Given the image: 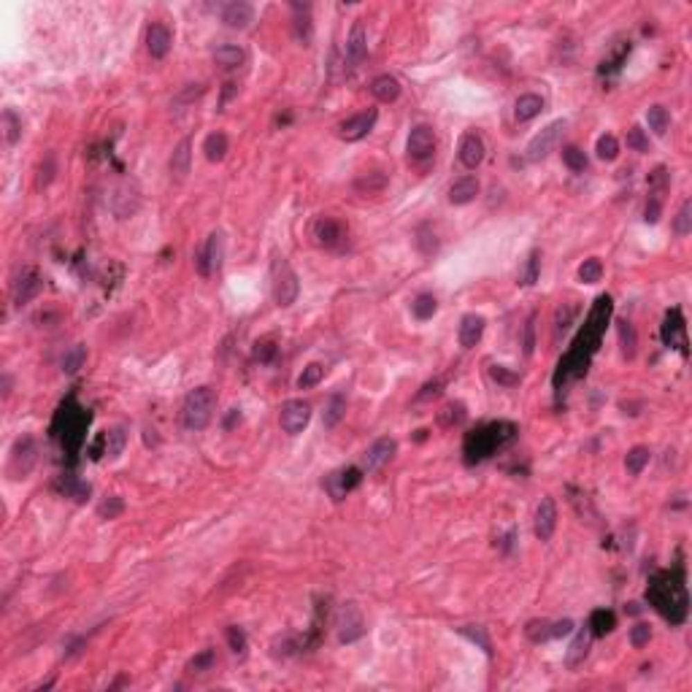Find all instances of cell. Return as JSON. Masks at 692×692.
Here are the masks:
<instances>
[{"mask_svg": "<svg viewBox=\"0 0 692 692\" xmlns=\"http://www.w3.org/2000/svg\"><path fill=\"white\" fill-rule=\"evenodd\" d=\"M395 452H398V443H395V438H379V441H373L371 446H368L365 457H362L365 471H382L389 460L395 457Z\"/></svg>", "mask_w": 692, "mask_h": 692, "instance_id": "9", "label": "cell"}, {"mask_svg": "<svg viewBox=\"0 0 692 692\" xmlns=\"http://www.w3.org/2000/svg\"><path fill=\"white\" fill-rule=\"evenodd\" d=\"M541 111H544V98H541V95H533V92L520 95L517 103H514V116H517V122H530V119L538 116Z\"/></svg>", "mask_w": 692, "mask_h": 692, "instance_id": "23", "label": "cell"}, {"mask_svg": "<svg viewBox=\"0 0 692 692\" xmlns=\"http://www.w3.org/2000/svg\"><path fill=\"white\" fill-rule=\"evenodd\" d=\"M571 317H574V308H565V314H562V308H560V311H557V330H565L568 322H571Z\"/></svg>", "mask_w": 692, "mask_h": 692, "instance_id": "60", "label": "cell"}, {"mask_svg": "<svg viewBox=\"0 0 692 692\" xmlns=\"http://www.w3.org/2000/svg\"><path fill=\"white\" fill-rule=\"evenodd\" d=\"M438 392H441V384L433 382V384H427V387L419 392V400H425V398H430V395H438Z\"/></svg>", "mask_w": 692, "mask_h": 692, "instance_id": "61", "label": "cell"}, {"mask_svg": "<svg viewBox=\"0 0 692 692\" xmlns=\"http://www.w3.org/2000/svg\"><path fill=\"white\" fill-rule=\"evenodd\" d=\"M251 17H254V11H251L249 3H244V0H233V3H227L222 8V22L233 30L249 28Z\"/></svg>", "mask_w": 692, "mask_h": 692, "instance_id": "15", "label": "cell"}, {"mask_svg": "<svg viewBox=\"0 0 692 692\" xmlns=\"http://www.w3.org/2000/svg\"><path fill=\"white\" fill-rule=\"evenodd\" d=\"M311 422V406L305 400H287L278 411V425L287 436H298L303 433Z\"/></svg>", "mask_w": 692, "mask_h": 692, "instance_id": "5", "label": "cell"}, {"mask_svg": "<svg viewBox=\"0 0 692 692\" xmlns=\"http://www.w3.org/2000/svg\"><path fill=\"white\" fill-rule=\"evenodd\" d=\"M484 160V141L479 133H465L460 141V163L465 168H479Z\"/></svg>", "mask_w": 692, "mask_h": 692, "instance_id": "17", "label": "cell"}, {"mask_svg": "<svg viewBox=\"0 0 692 692\" xmlns=\"http://www.w3.org/2000/svg\"><path fill=\"white\" fill-rule=\"evenodd\" d=\"M522 346H525V355L530 357L533 355V346H535V317H530L525 325V341H522Z\"/></svg>", "mask_w": 692, "mask_h": 692, "instance_id": "56", "label": "cell"}, {"mask_svg": "<svg viewBox=\"0 0 692 692\" xmlns=\"http://www.w3.org/2000/svg\"><path fill=\"white\" fill-rule=\"evenodd\" d=\"M571 633H574V622H571V619H560V622H554L552 625V638L571 636Z\"/></svg>", "mask_w": 692, "mask_h": 692, "instance_id": "58", "label": "cell"}, {"mask_svg": "<svg viewBox=\"0 0 692 692\" xmlns=\"http://www.w3.org/2000/svg\"><path fill=\"white\" fill-rule=\"evenodd\" d=\"M244 60H247V52H244L241 46H236V44H224V46H220V49L214 52V62H217L220 68H224V71L241 68Z\"/></svg>", "mask_w": 692, "mask_h": 692, "instance_id": "24", "label": "cell"}, {"mask_svg": "<svg viewBox=\"0 0 692 692\" xmlns=\"http://www.w3.org/2000/svg\"><path fill=\"white\" fill-rule=\"evenodd\" d=\"M493 379H495V382H500V384H508V387L520 382V379H517L514 373H508V371H506V368H500V365H495V368H493Z\"/></svg>", "mask_w": 692, "mask_h": 692, "instance_id": "57", "label": "cell"}, {"mask_svg": "<svg viewBox=\"0 0 692 692\" xmlns=\"http://www.w3.org/2000/svg\"><path fill=\"white\" fill-rule=\"evenodd\" d=\"M360 481H362L360 468H346V471H338L328 476V490H330L332 500H344L346 493L355 490Z\"/></svg>", "mask_w": 692, "mask_h": 692, "instance_id": "13", "label": "cell"}, {"mask_svg": "<svg viewBox=\"0 0 692 692\" xmlns=\"http://www.w3.org/2000/svg\"><path fill=\"white\" fill-rule=\"evenodd\" d=\"M673 230L679 236H690L692 233V200H684L679 214H676V222H673Z\"/></svg>", "mask_w": 692, "mask_h": 692, "instance_id": "43", "label": "cell"}, {"mask_svg": "<svg viewBox=\"0 0 692 692\" xmlns=\"http://www.w3.org/2000/svg\"><path fill=\"white\" fill-rule=\"evenodd\" d=\"M103 438H106V454H109V457H116V454L125 449V438H127V436H125L122 427H114V430L106 433Z\"/></svg>", "mask_w": 692, "mask_h": 692, "instance_id": "48", "label": "cell"}, {"mask_svg": "<svg viewBox=\"0 0 692 692\" xmlns=\"http://www.w3.org/2000/svg\"><path fill=\"white\" fill-rule=\"evenodd\" d=\"M170 44H173V35H170V30H168L166 25L154 22V25L146 28V49H149V55L152 57L163 60V57L170 52Z\"/></svg>", "mask_w": 692, "mask_h": 692, "instance_id": "14", "label": "cell"}, {"mask_svg": "<svg viewBox=\"0 0 692 692\" xmlns=\"http://www.w3.org/2000/svg\"><path fill=\"white\" fill-rule=\"evenodd\" d=\"M646 122H649V130L655 136H665L668 127H671V114L663 106H652V109L646 111Z\"/></svg>", "mask_w": 692, "mask_h": 692, "instance_id": "35", "label": "cell"}, {"mask_svg": "<svg viewBox=\"0 0 692 692\" xmlns=\"http://www.w3.org/2000/svg\"><path fill=\"white\" fill-rule=\"evenodd\" d=\"M22 460V476H28L33 463H35V443L33 438H19L14 443V452H11V465H17Z\"/></svg>", "mask_w": 692, "mask_h": 692, "instance_id": "28", "label": "cell"}, {"mask_svg": "<svg viewBox=\"0 0 692 692\" xmlns=\"http://www.w3.org/2000/svg\"><path fill=\"white\" fill-rule=\"evenodd\" d=\"M227 149H230V143H227V136L224 133H209L206 141H203V152H206V160L209 163H222L224 160V154H227Z\"/></svg>", "mask_w": 692, "mask_h": 692, "instance_id": "27", "label": "cell"}, {"mask_svg": "<svg viewBox=\"0 0 692 692\" xmlns=\"http://www.w3.org/2000/svg\"><path fill=\"white\" fill-rule=\"evenodd\" d=\"M665 190H668V170L660 166L649 173V193L655 195V197H663Z\"/></svg>", "mask_w": 692, "mask_h": 692, "instance_id": "47", "label": "cell"}, {"mask_svg": "<svg viewBox=\"0 0 692 692\" xmlns=\"http://www.w3.org/2000/svg\"><path fill=\"white\" fill-rule=\"evenodd\" d=\"M365 55H368V35H365L362 19H357L352 25L349 38H346V60H349V65H360L362 60H365Z\"/></svg>", "mask_w": 692, "mask_h": 692, "instance_id": "16", "label": "cell"}, {"mask_svg": "<svg viewBox=\"0 0 692 692\" xmlns=\"http://www.w3.org/2000/svg\"><path fill=\"white\" fill-rule=\"evenodd\" d=\"M411 311H414L416 319H430L436 311H438V301L433 298V295H427V292H422V295H416L414 303H411Z\"/></svg>", "mask_w": 692, "mask_h": 692, "instance_id": "38", "label": "cell"}, {"mask_svg": "<svg viewBox=\"0 0 692 692\" xmlns=\"http://www.w3.org/2000/svg\"><path fill=\"white\" fill-rule=\"evenodd\" d=\"M460 630V636L471 638L473 644H479L481 649H484V655H493V644H490V638L484 633V628H473V625H465V628H457Z\"/></svg>", "mask_w": 692, "mask_h": 692, "instance_id": "46", "label": "cell"}, {"mask_svg": "<svg viewBox=\"0 0 692 692\" xmlns=\"http://www.w3.org/2000/svg\"><path fill=\"white\" fill-rule=\"evenodd\" d=\"M217 663V655L211 652V649H206V652H200L195 660H190V671L193 673H206V671H211Z\"/></svg>", "mask_w": 692, "mask_h": 692, "instance_id": "51", "label": "cell"}, {"mask_svg": "<svg viewBox=\"0 0 692 692\" xmlns=\"http://www.w3.org/2000/svg\"><path fill=\"white\" fill-rule=\"evenodd\" d=\"M190 163H193V141L181 139L179 146L173 149V154H170V173L176 179H184L190 173Z\"/></svg>", "mask_w": 692, "mask_h": 692, "instance_id": "21", "label": "cell"}, {"mask_svg": "<svg viewBox=\"0 0 692 692\" xmlns=\"http://www.w3.org/2000/svg\"><path fill=\"white\" fill-rule=\"evenodd\" d=\"M436 130L430 125H416L414 130L409 133V141H406V152H409V160L411 163H427L433 160L436 154Z\"/></svg>", "mask_w": 692, "mask_h": 692, "instance_id": "4", "label": "cell"}, {"mask_svg": "<svg viewBox=\"0 0 692 692\" xmlns=\"http://www.w3.org/2000/svg\"><path fill=\"white\" fill-rule=\"evenodd\" d=\"M387 187V176L382 170H373V173H365L355 181V190L362 195H379L382 190Z\"/></svg>", "mask_w": 692, "mask_h": 692, "instance_id": "33", "label": "cell"}, {"mask_svg": "<svg viewBox=\"0 0 692 692\" xmlns=\"http://www.w3.org/2000/svg\"><path fill=\"white\" fill-rule=\"evenodd\" d=\"M292 11H295V38L305 46L311 41V6L292 3Z\"/></svg>", "mask_w": 692, "mask_h": 692, "instance_id": "26", "label": "cell"}, {"mask_svg": "<svg viewBox=\"0 0 692 692\" xmlns=\"http://www.w3.org/2000/svg\"><path fill=\"white\" fill-rule=\"evenodd\" d=\"M0 127H3V139L8 146H14L17 141L22 139V119L14 114L11 109L3 111V116H0Z\"/></svg>", "mask_w": 692, "mask_h": 692, "instance_id": "32", "label": "cell"}, {"mask_svg": "<svg viewBox=\"0 0 692 692\" xmlns=\"http://www.w3.org/2000/svg\"><path fill=\"white\" fill-rule=\"evenodd\" d=\"M601 276H603V263L598 257H589V260H584L582 265H579V278H582L584 284H598Z\"/></svg>", "mask_w": 692, "mask_h": 692, "instance_id": "39", "label": "cell"}, {"mask_svg": "<svg viewBox=\"0 0 692 692\" xmlns=\"http://www.w3.org/2000/svg\"><path fill=\"white\" fill-rule=\"evenodd\" d=\"M525 633L533 644L549 641V638H552V622H549V619H533V622H527Z\"/></svg>", "mask_w": 692, "mask_h": 692, "instance_id": "40", "label": "cell"}, {"mask_svg": "<svg viewBox=\"0 0 692 692\" xmlns=\"http://www.w3.org/2000/svg\"><path fill=\"white\" fill-rule=\"evenodd\" d=\"M660 214H663V197L649 195L646 209H644V220L649 222V224H655V222H660Z\"/></svg>", "mask_w": 692, "mask_h": 692, "instance_id": "52", "label": "cell"}, {"mask_svg": "<svg viewBox=\"0 0 692 692\" xmlns=\"http://www.w3.org/2000/svg\"><path fill=\"white\" fill-rule=\"evenodd\" d=\"M463 416H465V406L463 403H446L441 409V414H438V419H441L443 427H452V425H460Z\"/></svg>", "mask_w": 692, "mask_h": 692, "instance_id": "45", "label": "cell"}, {"mask_svg": "<svg viewBox=\"0 0 692 692\" xmlns=\"http://www.w3.org/2000/svg\"><path fill=\"white\" fill-rule=\"evenodd\" d=\"M376 119H379V111L376 109L360 111V114H355V116H349V119H344V122L338 125V136H341L344 141L365 139V136L373 130Z\"/></svg>", "mask_w": 692, "mask_h": 692, "instance_id": "7", "label": "cell"}, {"mask_svg": "<svg viewBox=\"0 0 692 692\" xmlns=\"http://www.w3.org/2000/svg\"><path fill=\"white\" fill-rule=\"evenodd\" d=\"M276 344L271 341V338H263V341H257L254 344V360H260V362H271L274 357H276Z\"/></svg>", "mask_w": 692, "mask_h": 692, "instance_id": "50", "label": "cell"}, {"mask_svg": "<svg viewBox=\"0 0 692 692\" xmlns=\"http://www.w3.org/2000/svg\"><path fill=\"white\" fill-rule=\"evenodd\" d=\"M562 163L571 168L574 173H582L587 168V154L579 146H562Z\"/></svg>", "mask_w": 692, "mask_h": 692, "instance_id": "42", "label": "cell"}, {"mask_svg": "<svg viewBox=\"0 0 692 692\" xmlns=\"http://www.w3.org/2000/svg\"><path fill=\"white\" fill-rule=\"evenodd\" d=\"M460 346L463 349H473L479 341H481V335H484V317H479V314H465L463 319H460Z\"/></svg>", "mask_w": 692, "mask_h": 692, "instance_id": "18", "label": "cell"}, {"mask_svg": "<svg viewBox=\"0 0 692 692\" xmlns=\"http://www.w3.org/2000/svg\"><path fill=\"white\" fill-rule=\"evenodd\" d=\"M214 411H217V392L211 387H197L184 400L181 422L187 430H203L214 419Z\"/></svg>", "mask_w": 692, "mask_h": 692, "instance_id": "1", "label": "cell"}, {"mask_svg": "<svg viewBox=\"0 0 692 692\" xmlns=\"http://www.w3.org/2000/svg\"><path fill=\"white\" fill-rule=\"evenodd\" d=\"M84 360H87V349H84L82 344H76V346L62 357V371H65V373H76V371L84 365Z\"/></svg>", "mask_w": 692, "mask_h": 692, "instance_id": "44", "label": "cell"}, {"mask_svg": "<svg viewBox=\"0 0 692 692\" xmlns=\"http://www.w3.org/2000/svg\"><path fill=\"white\" fill-rule=\"evenodd\" d=\"M314 241L322 247V249H338L341 244H344V238H346V233H344V224L338 220H332V217H319V220L314 222Z\"/></svg>", "mask_w": 692, "mask_h": 692, "instance_id": "8", "label": "cell"}, {"mask_svg": "<svg viewBox=\"0 0 692 692\" xmlns=\"http://www.w3.org/2000/svg\"><path fill=\"white\" fill-rule=\"evenodd\" d=\"M341 633H338V638L344 641V644H352V641H357V638L365 633V625H362V616H360V611L355 609V606H346L344 609V614H341Z\"/></svg>", "mask_w": 692, "mask_h": 692, "instance_id": "19", "label": "cell"}, {"mask_svg": "<svg viewBox=\"0 0 692 692\" xmlns=\"http://www.w3.org/2000/svg\"><path fill=\"white\" fill-rule=\"evenodd\" d=\"M271 287H274V301L281 308L298 301V292H301L298 274L292 271V265L284 257H274V263H271Z\"/></svg>", "mask_w": 692, "mask_h": 692, "instance_id": "2", "label": "cell"}, {"mask_svg": "<svg viewBox=\"0 0 692 692\" xmlns=\"http://www.w3.org/2000/svg\"><path fill=\"white\" fill-rule=\"evenodd\" d=\"M663 341L665 346H676L682 349V355H687V338H684V319L679 311H668L663 322Z\"/></svg>", "mask_w": 692, "mask_h": 692, "instance_id": "12", "label": "cell"}, {"mask_svg": "<svg viewBox=\"0 0 692 692\" xmlns=\"http://www.w3.org/2000/svg\"><path fill=\"white\" fill-rule=\"evenodd\" d=\"M616 332H619L622 357H625V360H633V357H636V349H638V338H636L633 325H630L628 319H619V322H616Z\"/></svg>", "mask_w": 692, "mask_h": 692, "instance_id": "30", "label": "cell"}, {"mask_svg": "<svg viewBox=\"0 0 692 692\" xmlns=\"http://www.w3.org/2000/svg\"><path fill=\"white\" fill-rule=\"evenodd\" d=\"M41 290H44V278H41V274H38V271H33V268L22 271L19 278L14 281V303L17 305L30 303L33 298H38V295H41Z\"/></svg>", "mask_w": 692, "mask_h": 692, "instance_id": "10", "label": "cell"}, {"mask_svg": "<svg viewBox=\"0 0 692 692\" xmlns=\"http://www.w3.org/2000/svg\"><path fill=\"white\" fill-rule=\"evenodd\" d=\"M538 274H541V254L530 251V257L525 260V268L520 271V284L522 287H533L538 281Z\"/></svg>", "mask_w": 692, "mask_h": 692, "instance_id": "37", "label": "cell"}, {"mask_svg": "<svg viewBox=\"0 0 692 692\" xmlns=\"http://www.w3.org/2000/svg\"><path fill=\"white\" fill-rule=\"evenodd\" d=\"M649 638H652V628H649L646 622H638L636 628L630 630V644H633L636 649L646 646V644H649Z\"/></svg>", "mask_w": 692, "mask_h": 692, "instance_id": "54", "label": "cell"}, {"mask_svg": "<svg viewBox=\"0 0 692 692\" xmlns=\"http://www.w3.org/2000/svg\"><path fill=\"white\" fill-rule=\"evenodd\" d=\"M587 652H589V630H582L579 636L574 638V644H571V649L565 655V665L568 668H579L584 663V657H587Z\"/></svg>", "mask_w": 692, "mask_h": 692, "instance_id": "31", "label": "cell"}, {"mask_svg": "<svg viewBox=\"0 0 692 692\" xmlns=\"http://www.w3.org/2000/svg\"><path fill=\"white\" fill-rule=\"evenodd\" d=\"M122 511H125V503H122V498H109V500H103V503L98 506L100 520H116Z\"/></svg>", "mask_w": 692, "mask_h": 692, "instance_id": "49", "label": "cell"}, {"mask_svg": "<svg viewBox=\"0 0 692 692\" xmlns=\"http://www.w3.org/2000/svg\"><path fill=\"white\" fill-rule=\"evenodd\" d=\"M628 146L636 149V152H649V139L644 136L641 127H630L628 130Z\"/></svg>", "mask_w": 692, "mask_h": 692, "instance_id": "55", "label": "cell"}, {"mask_svg": "<svg viewBox=\"0 0 692 692\" xmlns=\"http://www.w3.org/2000/svg\"><path fill=\"white\" fill-rule=\"evenodd\" d=\"M562 130H565V122L557 119L552 125H547L538 136H533V141L527 143V160L538 163V160L549 157L554 152V146H557V141H560V136H562Z\"/></svg>", "mask_w": 692, "mask_h": 692, "instance_id": "6", "label": "cell"}, {"mask_svg": "<svg viewBox=\"0 0 692 692\" xmlns=\"http://www.w3.org/2000/svg\"><path fill=\"white\" fill-rule=\"evenodd\" d=\"M557 527V506L552 498H541L538 508H535V535L538 541H549Z\"/></svg>", "mask_w": 692, "mask_h": 692, "instance_id": "11", "label": "cell"}, {"mask_svg": "<svg viewBox=\"0 0 692 692\" xmlns=\"http://www.w3.org/2000/svg\"><path fill=\"white\" fill-rule=\"evenodd\" d=\"M614 625H616V616H614V611H606V609H598L592 611V616H589V636L595 638H603L606 633L614 630Z\"/></svg>", "mask_w": 692, "mask_h": 692, "instance_id": "29", "label": "cell"}, {"mask_svg": "<svg viewBox=\"0 0 692 692\" xmlns=\"http://www.w3.org/2000/svg\"><path fill=\"white\" fill-rule=\"evenodd\" d=\"M625 609L630 611V614H638V611H641V606H638V603H628V606H625Z\"/></svg>", "mask_w": 692, "mask_h": 692, "instance_id": "62", "label": "cell"}, {"mask_svg": "<svg viewBox=\"0 0 692 692\" xmlns=\"http://www.w3.org/2000/svg\"><path fill=\"white\" fill-rule=\"evenodd\" d=\"M371 95L376 100H382V103H392V100L400 98V82L395 76H389V73H382V76H376L371 82Z\"/></svg>", "mask_w": 692, "mask_h": 692, "instance_id": "20", "label": "cell"}, {"mask_svg": "<svg viewBox=\"0 0 692 692\" xmlns=\"http://www.w3.org/2000/svg\"><path fill=\"white\" fill-rule=\"evenodd\" d=\"M476 195H479V181H476L473 176H463V179H457V181L449 187V200H452L454 206L471 203Z\"/></svg>", "mask_w": 692, "mask_h": 692, "instance_id": "22", "label": "cell"}, {"mask_svg": "<svg viewBox=\"0 0 692 692\" xmlns=\"http://www.w3.org/2000/svg\"><path fill=\"white\" fill-rule=\"evenodd\" d=\"M595 152H598V157H601V160H606V163H614V160L619 157V141L614 139L611 133H606V136H601V139H598V146H595Z\"/></svg>", "mask_w": 692, "mask_h": 692, "instance_id": "41", "label": "cell"}, {"mask_svg": "<svg viewBox=\"0 0 692 692\" xmlns=\"http://www.w3.org/2000/svg\"><path fill=\"white\" fill-rule=\"evenodd\" d=\"M52 176H55V160H52V157H49V160H46V170H44V168H41V179H38V181H41V184H44V187H46V184H49V181H52Z\"/></svg>", "mask_w": 692, "mask_h": 692, "instance_id": "59", "label": "cell"}, {"mask_svg": "<svg viewBox=\"0 0 692 692\" xmlns=\"http://www.w3.org/2000/svg\"><path fill=\"white\" fill-rule=\"evenodd\" d=\"M227 641H230V649L236 652V655H244L247 652V636H244V630L241 628H227Z\"/></svg>", "mask_w": 692, "mask_h": 692, "instance_id": "53", "label": "cell"}, {"mask_svg": "<svg viewBox=\"0 0 692 692\" xmlns=\"http://www.w3.org/2000/svg\"><path fill=\"white\" fill-rule=\"evenodd\" d=\"M322 379H325V365H322V362H308L303 368V373L298 376V387L311 389V387H317Z\"/></svg>", "mask_w": 692, "mask_h": 692, "instance_id": "36", "label": "cell"}, {"mask_svg": "<svg viewBox=\"0 0 692 692\" xmlns=\"http://www.w3.org/2000/svg\"><path fill=\"white\" fill-rule=\"evenodd\" d=\"M649 457H652V452L646 449V446H633L630 452H628V457H625V468L630 476H641L644 468L649 465Z\"/></svg>", "mask_w": 692, "mask_h": 692, "instance_id": "34", "label": "cell"}, {"mask_svg": "<svg viewBox=\"0 0 692 692\" xmlns=\"http://www.w3.org/2000/svg\"><path fill=\"white\" fill-rule=\"evenodd\" d=\"M222 257H224V236L222 233H211L206 238V244L195 254V268L200 276H214L222 268Z\"/></svg>", "mask_w": 692, "mask_h": 692, "instance_id": "3", "label": "cell"}, {"mask_svg": "<svg viewBox=\"0 0 692 692\" xmlns=\"http://www.w3.org/2000/svg\"><path fill=\"white\" fill-rule=\"evenodd\" d=\"M346 414V398L341 395V392H335L328 398V403H325V411H322V422H325V427L332 430V427H338V422L344 419Z\"/></svg>", "mask_w": 692, "mask_h": 692, "instance_id": "25", "label": "cell"}]
</instances>
